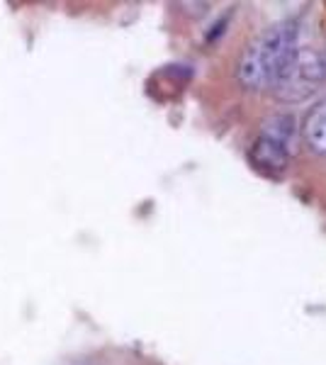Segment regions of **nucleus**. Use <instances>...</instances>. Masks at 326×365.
<instances>
[{
  "instance_id": "nucleus-1",
  "label": "nucleus",
  "mask_w": 326,
  "mask_h": 365,
  "mask_svg": "<svg viewBox=\"0 0 326 365\" xmlns=\"http://www.w3.org/2000/svg\"><path fill=\"white\" fill-rule=\"evenodd\" d=\"M300 46V20L290 17L265 27L251 39L236 61V81L246 91H270Z\"/></svg>"
},
{
  "instance_id": "nucleus-2",
  "label": "nucleus",
  "mask_w": 326,
  "mask_h": 365,
  "mask_svg": "<svg viewBox=\"0 0 326 365\" xmlns=\"http://www.w3.org/2000/svg\"><path fill=\"white\" fill-rule=\"evenodd\" d=\"M326 83V51L314 46H297L295 56L290 58L277 81L272 83L270 93L275 100L285 105H300L312 96H317L319 88Z\"/></svg>"
},
{
  "instance_id": "nucleus-3",
  "label": "nucleus",
  "mask_w": 326,
  "mask_h": 365,
  "mask_svg": "<svg viewBox=\"0 0 326 365\" xmlns=\"http://www.w3.org/2000/svg\"><path fill=\"white\" fill-rule=\"evenodd\" d=\"M290 156H292V146H287L285 141L263 132V129H260L258 137L248 146V161H251V166H256L260 173H268V175H280L290 166Z\"/></svg>"
},
{
  "instance_id": "nucleus-4",
  "label": "nucleus",
  "mask_w": 326,
  "mask_h": 365,
  "mask_svg": "<svg viewBox=\"0 0 326 365\" xmlns=\"http://www.w3.org/2000/svg\"><path fill=\"white\" fill-rule=\"evenodd\" d=\"M300 137L314 156H326V98L305 113L300 122Z\"/></svg>"
}]
</instances>
